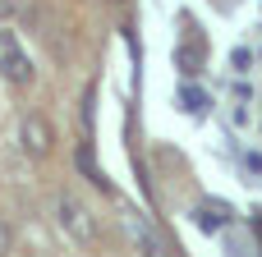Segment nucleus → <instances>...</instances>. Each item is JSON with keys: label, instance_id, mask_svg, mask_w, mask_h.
Here are the masks:
<instances>
[{"label": "nucleus", "instance_id": "f257e3e1", "mask_svg": "<svg viewBox=\"0 0 262 257\" xmlns=\"http://www.w3.org/2000/svg\"><path fill=\"white\" fill-rule=\"evenodd\" d=\"M0 78L14 83V87H32L37 83V64H32L23 37L14 28H5V23H0Z\"/></svg>", "mask_w": 262, "mask_h": 257}, {"label": "nucleus", "instance_id": "f03ea898", "mask_svg": "<svg viewBox=\"0 0 262 257\" xmlns=\"http://www.w3.org/2000/svg\"><path fill=\"white\" fill-rule=\"evenodd\" d=\"M55 221H60V230H64L74 244H88V239H92V212H88L74 193H60V198H55Z\"/></svg>", "mask_w": 262, "mask_h": 257}, {"label": "nucleus", "instance_id": "7ed1b4c3", "mask_svg": "<svg viewBox=\"0 0 262 257\" xmlns=\"http://www.w3.org/2000/svg\"><path fill=\"white\" fill-rule=\"evenodd\" d=\"M51 143H55V138H51V124H46L41 115H28V120H23V152H28L32 161H46V156H51Z\"/></svg>", "mask_w": 262, "mask_h": 257}, {"label": "nucleus", "instance_id": "20e7f679", "mask_svg": "<svg viewBox=\"0 0 262 257\" xmlns=\"http://www.w3.org/2000/svg\"><path fill=\"white\" fill-rule=\"evenodd\" d=\"M230 221V207L226 202H198L193 207V225H203V230H221Z\"/></svg>", "mask_w": 262, "mask_h": 257}, {"label": "nucleus", "instance_id": "39448f33", "mask_svg": "<svg viewBox=\"0 0 262 257\" xmlns=\"http://www.w3.org/2000/svg\"><path fill=\"white\" fill-rule=\"evenodd\" d=\"M124 225H129V235H134V244H138V248H143L147 257H161V248H157V239L147 235V225H138V216H134V212H124Z\"/></svg>", "mask_w": 262, "mask_h": 257}, {"label": "nucleus", "instance_id": "423d86ee", "mask_svg": "<svg viewBox=\"0 0 262 257\" xmlns=\"http://www.w3.org/2000/svg\"><path fill=\"white\" fill-rule=\"evenodd\" d=\"M180 110H184V115H207V92L184 83V87H180Z\"/></svg>", "mask_w": 262, "mask_h": 257}, {"label": "nucleus", "instance_id": "0eeeda50", "mask_svg": "<svg viewBox=\"0 0 262 257\" xmlns=\"http://www.w3.org/2000/svg\"><path fill=\"white\" fill-rule=\"evenodd\" d=\"M249 64H253V51H249V46L230 51V69H235V74H249Z\"/></svg>", "mask_w": 262, "mask_h": 257}, {"label": "nucleus", "instance_id": "6e6552de", "mask_svg": "<svg viewBox=\"0 0 262 257\" xmlns=\"http://www.w3.org/2000/svg\"><path fill=\"white\" fill-rule=\"evenodd\" d=\"M18 9H23V0H0V23H9Z\"/></svg>", "mask_w": 262, "mask_h": 257}, {"label": "nucleus", "instance_id": "1a4fd4ad", "mask_svg": "<svg viewBox=\"0 0 262 257\" xmlns=\"http://www.w3.org/2000/svg\"><path fill=\"white\" fill-rule=\"evenodd\" d=\"M5 239H9V235H5V225H0V253H5Z\"/></svg>", "mask_w": 262, "mask_h": 257}]
</instances>
